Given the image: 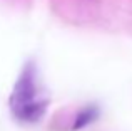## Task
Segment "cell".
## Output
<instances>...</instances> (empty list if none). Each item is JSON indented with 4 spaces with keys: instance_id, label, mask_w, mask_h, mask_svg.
<instances>
[{
    "instance_id": "cell-1",
    "label": "cell",
    "mask_w": 132,
    "mask_h": 131,
    "mask_svg": "<svg viewBox=\"0 0 132 131\" xmlns=\"http://www.w3.org/2000/svg\"><path fill=\"white\" fill-rule=\"evenodd\" d=\"M9 106L13 116L22 123H37L44 118L48 106V99L40 96L39 82H37V69L32 62L22 69L15 82Z\"/></svg>"
},
{
    "instance_id": "cell-2",
    "label": "cell",
    "mask_w": 132,
    "mask_h": 131,
    "mask_svg": "<svg viewBox=\"0 0 132 131\" xmlns=\"http://www.w3.org/2000/svg\"><path fill=\"white\" fill-rule=\"evenodd\" d=\"M97 118H99V108H97V106H87V108L80 109V111L75 114L74 123H72L70 129L72 131L82 129V128H85V126L92 125Z\"/></svg>"
}]
</instances>
